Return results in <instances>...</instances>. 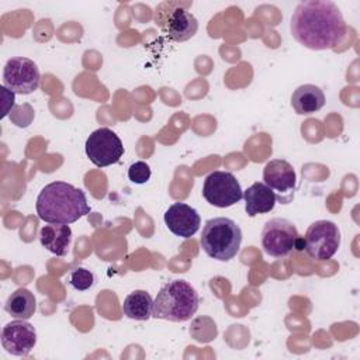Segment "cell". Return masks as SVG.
Masks as SVG:
<instances>
[{
  "label": "cell",
  "instance_id": "1",
  "mask_svg": "<svg viewBox=\"0 0 360 360\" xmlns=\"http://www.w3.org/2000/svg\"><path fill=\"white\" fill-rule=\"evenodd\" d=\"M294 39L312 51L335 48L346 34L340 8L330 0L301 1L290 21Z\"/></svg>",
  "mask_w": 360,
  "mask_h": 360
},
{
  "label": "cell",
  "instance_id": "2",
  "mask_svg": "<svg viewBox=\"0 0 360 360\" xmlns=\"http://www.w3.org/2000/svg\"><path fill=\"white\" fill-rule=\"evenodd\" d=\"M38 218L48 224L76 222L90 214V205L83 190L66 181H52L46 184L37 197Z\"/></svg>",
  "mask_w": 360,
  "mask_h": 360
},
{
  "label": "cell",
  "instance_id": "3",
  "mask_svg": "<svg viewBox=\"0 0 360 360\" xmlns=\"http://www.w3.org/2000/svg\"><path fill=\"white\" fill-rule=\"evenodd\" d=\"M200 304L195 288L186 280L166 283L153 300V315L172 322H186L193 318Z\"/></svg>",
  "mask_w": 360,
  "mask_h": 360
},
{
  "label": "cell",
  "instance_id": "4",
  "mask_svg": "<svg viewBox=\"0 0 360 360\" xmlns=\"http://www.w3.org/2000/svg\"><path fill=\"white\" fill-rule=\"evenodd\" d=\"M242 242V231L239 225L226 217L211 218L205 222L200 243L207 256L228 262L236 256Z\"/></svg>",
  "mask_w": 360,
  "mask_h": 360
},
{
  "label": "cell",
  "instance_id": "5",
  "mask_svg": "<svg viewBox=\"0 0 360 360\" xmlns=\"http://www.w3.org/2000/svg\"><path fill=\"white\" fill-rule=\"evenodd\" d=\"M262 248L273 257L288 256L294 249L302 250V238L295 225L285 218H271L262 229Z\"/></svg>",
  "mask_w": 360,
  "mask_h": 360
},
{
  "label": "cell",
  "instance_id": "6",
  "mask_svg": "<svg viewBox=\"0 0 360 360\" xmlns=\"http://www.w3.org/2000/svg\"><path fill=\"white\" fill-rule=\"evenodd\" d=\"M339 246L340 231L335 222L326 219L312 222L302 238V250L318 262L330 259Z\"/></svg>",
  "mask_w": 360,
  "mask_h": 360
},
{
  "label": "cell",
  "instance_id": "7",
  "mask_svg": "<svg viewBox=\"0 0 360 360\" xmlns=\"http://www.w3.org/2000/svg\"><path fill=\"white\" fill-rule=\"evenodd\" d=\"M84 150L93 165L97 167H107L118 163L124 155V145L112 129L103 127L89 135Z\"/></svg>",
  "mask_w": 360,
  "mask_h": 360
},
{
  "label": "cell",
  "instance_id": "8",
  "mask_svg": "<svg viewBox=\"0 0 360 360\" xmlns=\"http://www.w3.org/2000/svg\"><path fill=\"white\" fill-rule=\"evenodd\" d=\"M202 197L214 207L228 208L243 198V191L231 172L215 170L204 180Z\"/></svg>",
  "mask_w": 360,
  "mask_h": 360
},
{
  "label": "cell",
  "instance_id": "9",
  "mask_svg": "<svg viewBox=\"0 0 360 360\" xmlns=\"http://www.w3.org/2000/svg\"><path fill=\"white\" fill-rule=\"evenodd\" d=\"M41 75L37 63L24 56H15L6 62L3 84L14 94H30L39 86Z\"/></svg>",
  "mask_w": 360,
  "mask_h": 360
},
{
  "label": "cell",
  "instance_id": "10",
  "mask_svg": "<svg viewBox=\"0 0 360 360\" xmlns=\"http://www.w3.org/2000/svg\"><path fill=\"white\" fill-rule=\"evenodd\" d=\"M263 180L267 187H270L277 201L288 204L295 191L297 176L294 167L284 159H273L266 163L263 169Z\"/></svg>",
  "mask_w": 360,
  "mask_h": 360
},
{
  "label": "cell",
  "instance_id": "11",
  "mask_svg": "<svg viewBox=\"0 0 360 360\" xmlns=\"http://www.w3.org/2000/svg\"><path fill=\"white\" fill-rule=\"evenodd\" d=\"M37 343V330L27 319H15L1 329L3 349L13 356H27Z\"/></svg>",
  "mask_w": 360,
  "mask_h": 360
},
{
  "label": "cell",
  "instance_id": "12",
  "mask_svg": "<svg viewBox=\"0 0 360 360\" xmlns=\"http://www.w3.org/2000/svg\"><path fill=\"white\" fill-rule=\"evenodd\" d=\"M163 219L173 235L184 239L191 238L201 225V218L197 210L186 202H173L166 210Z\"/></svg>",
  "mask_w": 360,
  "mask_h": 360
},
{
  "label": "cell",
  "instance_id": "13",
  "mask_svg": "<svg viewBox=\"0 0 360 360\" xmlns=\"http://www.w3.org/2000/svg\"><path fill=\"white\" fill-rule=\"evenodd\" d=\"M165 30L172 41L184 42L195 35L198 30V21L190 11L177 7L169 13Z\"/></svg>",
  "mask_w": 360,
  "mask_h": 360
},
{
  "label": "cell",
  "instance_id": "14",
  "mask_svg": "<svg viewBox=\"0 0 360 360\" xmlns=\"http://www.w3.org/2000/svg\"><path fill=\"white\" fill-rule=\"evenodd\" d=\"M243 200L245 211L249 217L270 212L277 202L274 191L262 181H256L248 187V190L243 191Z\"/></svg>",
  "mask_w": 360,
  "mask_h": 360
},
{
  "label": "cell",
  "instance_id": "15",
  "mask_svg": "<svg viewBox=\"0 0 360 360\" xmlns=\"http://www.w3.org/2000/svg\"><path fill=\"white\" fill-rule=\"evenodd\" d=\"M41 245L56 256H66L70 242L72 229L65 224H48L39 229Z\"/></svg>",
  "mask_w": 360,
  "mask_h": 360
},
{
  "label": "cell",
  "instance_id": "16",
  "mask_svg": "<svg viewBox=\"0 0 360 360\" xmlns=\"http://www.w3.org/2000/svg\"><path fill=\"white\" fill-rule=\"evenodd\" d=\"M325 105V94L315 84L298 86L291 94V107L300 115L312 114Z\"/></svg>",
  "mask_w": 360,
  "mask_h": 360
},
{
  "label": "cell",
  "instance_id": "17",
  "mask_svg": "<svg viewBox=\"0 0 360 360\" xmlns=\"http://www.w3.org/2000/svg\"><path fill=\"white\" fill-rule=\"evenodd\" d=\"M122 312L127 318L135 321H148L153 315V300L145 290L129 292L122 302Z\"/></svg>",
  "mask_w": 360,
  "mask_h": 360
},
{
  "label": "cell",
  "instance_id": "18",
  "mask_svg": "<svg viewBox=\"0 0 360 360\" xmlns=\"http://www.w3.org/2000/svg\"><path fill=\"white\" fill-rule=\"evenodd\" d=\"M4 309L13 318L30 319L37 311V301L28 288H18L8 295Z\"/></svg>",
  "mask_w": 360,
  "mask_h": 360
},
{
  "label": "cell",
  "instance_id": "19",
  "mask_svg": "<svg viewBox=\"0 0 360 360\" xmlns=\"http://www.w3.org/2000/svg\"><path fill=\"white\" fill-rule=\"evenodd\" d=\"M68 281L75 290L86 291L94 284V274L84 267H76L70 271Z\"/></svg>",
  "mask_w": 360,
  "mask_h": 360
},
{
  "label": "cell",
  "instance_id": "20",
  "mask_svg": "<svg viewBox=\"0 0 360 360\" xmlns=\"http://www.w3.org/2000/svg\"><path fill=\"white\" fill-rule=\"evenodd\" d=\"M152 170L143 160H138L128 167V179L135 184H145L150 179Z\"/></svg>",
  "mask_w": 360,
  "mask_h": 360
}]
</instances>
